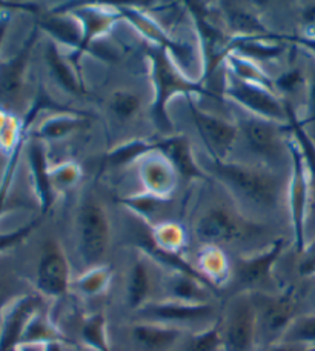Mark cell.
<instances>
[{
    "instance_id": "9c48e42d",
    "label": "cell",
    "mask_w": 315,
    "mask_h": 351,
    "mask_svg": "<svg viewBox=\"0 0 315 351\" xmlns=\"http://www.w3.org/2000/svg\"><path fill=\"white\" fill-rule=\"evenodd\" d=\"M286 148L289 159H291V178L288 185V202L289 215H291V223L294 231V245L300 254L306 247V222L307 210H310V200L312 197L310 176L306 171V165L301 156L297 143L289 133L286 139Z\"/></svg>"
},
{
    "instance_id": "db71d44e",
    "label": "cell",
    "mask_w": 315,
    "mask_h": 351,
    "mask_svg": "<svg viewBox=\"0 0 315 351\" xmlns=\"http://www.w3.org/2000/svg\"><path fill=\"white\" fill-rule=\"evenodd\" d=\"M5 305H6V304H3V302H2V298H0V315H2V310H3Z\"/></svg>"
},
{
    "instance_id": "603a6c76",
    "label": "cell",
    "mask_w": 315,
    "mask_h": 351,
    "mask_svg": "<svg viewBox=\"0 0 315 351\" xmlns=\"http://www.w3.org/2000/svg\"><path fill=\"white\" fill-rule=\"evenodd\" d=\"M37 25L42 31L48 33L54 43L71 48V60L75 59L81 45V25L77 17L69 11H55L48 17L42 19Z\"/></svg>"
},
{
    "instance_id": "f1b7e54d",
    "label": "cell",
    "mask_w": 315,
    "mask_h": 351,
    "mask_svg": "<svg viewBox=\"0 0 315 351\" xmlns=\"http://www.w3.org/2000/svg\"><path fill=\"white\" fill-rule=\"evenodd\" d=\"M151 288H153V282H151L148 258L140 253L137 256V259L132 262L128 276L126 298H128L129 308L138 311L149 304Z\"/></svg>"
},
{
    "instance_id": "277c9868",
    "label": "cell",
    "mask_w": 315,
    "mask_h": 351,
    "mask_svg": "<svg viewBox=\"0 0 315 351\" xmlns=\"http://www.w3.org/2000/svg\"><path fill=\"white\" fill-rule=\"evenodd\" d=\"M252 293V291H251ZM257 310L258 342L264 347L280 342L297 315V293L289 287L280 293H252Z\"/></svg>"
},
{
    "instance_id": "e0dca14e",
    "label": "cell",
    "mask_w": 315,
    "mask_h": 351,
    "mask_svg": "<svg viewBox=\"0 0 315 351\" xmlns=\"http://www.w3.org/2000/svg\"><path fill=\"white\" fill-rule=\"evenodd\" d=\"M40 310L42 300L34 294L18 296L3 306L0 315V351L18 350L29 319Z\"/></svg>"
},
{
    "instance_id": "d590c367",
    "label": "cell",
    "mask_w": 315,
    "mask_h": 351,
    "mask_svg": "<svg viewBox=\"0 0 315 351\" xmlns=\"http://www.w3.org/2000/svg\"><path fill=\"white\" fill-rule=\"evenodd\" d=\"M149 239L155 247L169 253L181 254L186 248V233L181 225L175 222L155 223L149 230Z\"/></svg>"
},
{
    "instance_id": "e575fe53",
    "label": "cell",
    "mask_w": 315,
    "mask_h": 351,
    "mask_svg": "<svg viewBox=\"0 0 315 351\" xmlns=\"http://www.w3.org/2000/svg\"><path fill=\"white\" fill-rule=\"evenodd\" d=\"M27 128L14 112L0 110V152L11 158L22 149L27 137Z\"/></svg>"
},
{
    "instance_id": "8d00e7d4",
    "label": "cell",
    "mask_w": 315,
    "mask_h": 351,
    "mask_svg": "<svg viewBox=\"0 0 315 351\" xmlns=\"http://www.w3.org/2000/svg\"><path fill=\"white\" fill-rule=\"evenodd\" d=\"M168 202L169 199L155 196V194L148 191L118 199V204L123 205L128 211L134 213L140 221L149 223L151 227H153V223H151L153 219L159 215V211L165 208Z\"/></svg>"
},
{
    "instance_id": "3957f363",
    "label": "cell",
    "mask_w": 315,
    "mask_h": 351,
    "mask_svg": "<svg viewBox=\"0 0 315 351\" xmlns=\"http://www.w3.org/2000/svg\"><path fill=\"white\" fill-rule=\"evenodd\" d=\"M262 225L226 205H212L194 225V233L203 245H225L257 236Z\"/></svg>"
},
{
    "instance_id": "4fadbf2b",
    "label": "cell",
    "mask_w": 315,
    "mask_h": 351,
    "mask_svg": "<svg viewBox=\"0 0 315 351\" xmlns=\"http://www.w3.org/2000/svg\"><path fill=\"white\" fill-rule=\"evenodd\" d=\"M117 10L121 11L123 21L128 22L132 28H136L137 33H140L149 42V45L165 49L171 54V58L179 66L180 62H184L185 68L191 65V47L173 39L168 31L162 27L160 22H157L155 19L143 12V10H138L136 5H117Z\"/></svg>"
},
{
    "instance_id": "52a82bcc",
    "label": "cell",
    "mask_w": 315,
    "mask_h": 351,
    "mask_svg": "<svg viewBox=\"0 0 315 351\" xmlns=\"http://www.w3.org/2000/svg\"><path fill=\"white\" fill-rule=\"evenodd\" d=\"M79 253L86 268L103 265L111 241V225L108 216L92 196H88L80 205L77 216Z\"/></svg>"
},
{
    "instance_id": "2e32d148",
    "label": "cell",
    "mask_w": 315,
    "mask_h": 351,
    "mask_svg": "<svg viewBox=\"0 0 315 351\" xmlns=\"http://www.w3.org/2000/svg\"><path fill=\"white\" fill-rule=\"evenodd\" d=\"M143 321L159 322L181 328L184 325L200 324L216 317V308L211 304H188L180 300L165 299L160 302H149L138 310ZM216 321V319H214Z\"/></svg>"
},
{
    "instance_id": "816d5d0a",
    "label": "cell",
    "mask_w": 315,
    "mask_h": 351,
    "mask_svg": "<svg viewBox=\"0 0 315 351\" xmlns=\"http://www.w3.org/2000/svg\"><path fill=\"white\" fill-rule=\"evenodd\" d=\"M63 343L59 342H53V343H47V346H42V351H62Z\"/></svg>"
},
{
    "instance_id": "836d02e7",
    "label": "cell",
    "mask_w": 315,
    "mask_h": 351,
    "mask_svg": "<svg viewBox=\"0 0 315 351\" xmlns=\"http://www.w3.org/2000/svg\"><path fill=\"white\" fill-rule=\"evenodd\" d=\"M225 71H228L237 79L244 80V82L266 86L269 90L275 91L274 79H270L269 74L264 73L262 70V66L255 64L254 60H249L247 58H243V56L229 53L228 58L225 59Z\"/></svg>"
},
{
    "instance_id": "44dd1931",
    "label": "cell",
    "mask_w": 315,
    "mask_h": 351,
    "mask_svg": "<svg viewBox=\"0 0 315 351\" xmlns=\"http://www.w3.org/2000/svg\"><path fill=\"white\" fill-rule=\"evenodd\" d=\"M28 165L31 173V182H33L34 194L39 200L42 215L51 210V206L58 197V191L54 190L51 182V167L48 164L47 148L43 142L34 139L28 143Z\"/></svg>"
},
{
    "instance_id": "ba28073f",
    "label": "cell",
    "mask_w": 315,
    "mask_h": 351,
    "mask_svg": "<svg viewBox=\"0 0 315 351\" xmlns=\"http://www.w3.org/2000/svg\"><path fill=\"white\" fill-rule=\"evenodd\" d=\"M223 94L251 116L288 125L286 100L266 86L244 82L228 71L223 74Z\"/></svg>"
},
{
    "instance_id": "8992f818",
    "label": "cell",
    "mask_w": 315,
    "mask_h": 351,
    "mask_svg": "<svg viewBox=\"0 0 315 351\" xmlns=\"http://www.w3.org/2000/svg\"><path fill=\"white\" fill-rule=\"evenodd\" d=\"M222 325V351H257V310L251 291L237 293L229 300Z\"/></svg>"
},
{
    "instance_id": "f907efd6",
    "label": "cell",
    "mask_w": 315,
    "mask_h": 351,
    "mask_svg": "<svg viewBox=\"0 0 315 351\" xmlns=\"http://www.w3.org/2000/svg\"><path fill=\"white\" fill-rule=\"evenodd\" d=\"M10 27V12L8 11H0V47L6 36V29Z\"/></svg>"
},
{
    "instance_id": "484cf974",
    "label": "cell",
    "mask_w": 315,
    "mask_h": 351,
    "mask_svg": "<svg viewBox=\"0 0 315 351\" xmlns=\"http://www.w3.org/2000/svg\"><path fill=\"white\" fill-rule=\"evenodd\" d=\"M45 62L51 76L63 90L71 94L85 93V86L77 74V66L60 53L59 45L53 40H49L45 48Z\"/></svg>"
},
{
    "instance_id": "5b68a950",
    "label": "cell",
    "mask_w": 315,
    "mask_h": 351,
    "mask_svg": "<svg viewBox=\"0 0 315 351\" xmlns=\"http://www.w3.org/2000/svg\"><path fill=\"white\" fill-rule=\"evenodd\" d=\"M188 12L191 14L195 31L199 34L201 47V59H203V68H201L200 80L206 84L220 65H225V59L229 54V43L232 37L228 31L218 25L216 17H212L211 6L212 3L203 2H185Z\"/></svg>"
},
{
    "instance_id": "c3c4849f",
    "label": "cell",
    "mask_w": 315,
    "mask_h": 351,
    "mask_svg": "<svg viewBox=\"0 0 315 351\" xmlns=\"http://www.w3.org/2000/svg\"><path fill=\"white\" fill-rule=\"evenodd\" d=\"M283 42L292 43L295 47L303 48L305 51L311 53L315 58V34H295V36H288V34H280Z\"/></svg>"
},
{
    "instance_id": "8fae6325",
    "label": "cell",
    "mask_w": 315,
    "mask_h": 351,
    "mask_svg": "<svg viewBox=\"0 0 315 351\" xmlns=\"http://www.w3.org/2000/svg\"><path fill=\"white\" fill-rule=\"evenodd\" d=\"M188 108L194 121V127L197 128L200 139L210 152L211 159L228 160L232 147L238 137V127L236 123L218 117L211 112H206L195 104L192 96L186 97Z\"/></svg>"
},
{
    "instance_id": "60d3db41",
    "label": "cell",
    "mask_w": 315,
    "mask_h": 351,
    "mask_svg": "<svg viewBox=\"0 0 315 351\" xmlns=\"http://www.w3.org/2000/svg\"><path fill=\"white\" fill-rule=\"evenodd\" d=\"M110 108L118 121H129L140 111L142 99L129 90H116L110 97Z\"/></svg>"
},
{
    "instance_id": "d6986e66",
    "label": "cell",
    "mask_w": 315,
    "mask_h": 351,
    "mask_svg": "<svg viewBox=\"0 0 315 351\" xmlns=\"http://www.w3.org/2000/svg\"><path fill=\"white\" fill-rule=\"evenodd\" d=\"M218 14L222 16L225 22V29L228 31L231 37H269L275 39L277 36L270 31L266 25L262 22L260 16L257 11L249 8L248 5L237 3V2H220Z\"/></svg>"
},
{
    "instance_id": "7dc6e473",
    "label": "cell",
    "mask_w": 315,
    "mask_h": 351,
    "mask_svg": "<svg viewBox=\"0 0 315 351\" xmlns=\"http://www.w3.org/2000/svg\"><path fill=\"white\" fill-rule=\"evenodd\" d=\"M307 86V102H306V117L301 119V122L306 125H315V65L306 80Z\"/></svg>"
},
{
    "instance_id": "7402d4cb",
    "label": "cell",
    "mask_w": 315,
    "mask_h": 351,
    "mask_svg": "<svg viewBox=\"0 0 315 351\" xmlns=\"http://www.w3.org/2000/svg\"><path fill=\"white\" fill-rule=\"evenodd\" d=\"M160 153L171 162L174 170L179 174V178H184L186 180L207 178L203 170L199 167L197 162H195L191 143H189L186 136H163Z\"/></svg>"
},
{
    "instance_id": "4dcf8cb0",
    "label": "cell",
    "mask_w": 315,
    "mask_h": 351,
    "mask_svg": "<svg viewBox=\"0 0 315 351\" xmlns=\"http://www.w3.org/2000/svg\"><path fill=\"white\" fill-rule=\"evenodd\" d=\"M285 100H286V108H288L289 133H291L292 139L295 141V143H297L301 156H303L306 171H307V176H310V182H311L312 196L315 199V142L310 136V133L306 131L305 123L301 122V119L297 116V112L294 111L291 100L289 99H285Z\"/></svg>"
},
{
    "instance_id": "ee69618b",
    "label": "cell",
    "mask_w": 315,
    "mask_h": 351,
    "mask_svg": "<svg viewBox=\"0 0 315 351\" xmlns=\"http://www.w3.org/2000/svg\"><path fill=\"white\" fill-rule=\"evenodd\" d=\"M40 219H36V221H31L29 223H25L23 227H18L17 230L6 231V233H0V253L8 252V250L21 245L31 236V233L39 227Z\"/></svg>"
},
{
    "instance_id": "7c38bea8",
    "label": "cell",
    "mask_w": 315,
    "mask_h": 351,
    "mask_svg": "<svg viewBox=\"0 0 315 351\" xmlns=\"http://www.w3.org/2000/svg\"><path fill=\"white\" fill-rule=\"evenodd\" d=\"M39 25L31 29L29 36L22 48L6 60H0V110L10 111L16 108L22 97L25 82H27V70L31 53L39 37Z\"/></svg>"
},
{
    "instance_id": "83f0119b",
    "label": "cell",
    "mask_w": 315,
    "mask_h": 351,
    "mask_svg": "<svg viewBox=\"0 0 315 351\" xmlns=\"http://www.w3.org/2000/svg\"><path fill=\"white\" fill-rule=\"evenodd\" d=\"M197 269L216 288L226 285L231 279V263L223 250L216 245H205L197 256Z\"/></svg>"
},
{
    "instance_id": "30bf717a",
    "label": "cell",
    "mask_w": 315,
    "mask_h": 351,
    "mask_svg": "<svg viewBox=\"0 0 315 351\" xmlns=\"http://www.w3.org/2000/svg\"><path fill=\"white\" fill-rule=\"evenodd\" d=\"M71 287V268L62 243L48 239L43 243L36 273V288L49 299L65 298Z\"/></svg>"
},
{
    "instance_id": "f6af8a7d",
    "label": "cell",
    "mask_w": 315,
    "mask_h": 351,
    "mask_svg": "<svg viewBox=\"0 0 315 351\" xmlns=\"http://www.w3.org/2000/svg\"><path fill=\"white\" fill-rule=\"evenodd\" d=\"M306 80L300 70H289L285 74H281L279 79L274 80V86L277 94H291L299 90L301 85L306 84Z\"/></svg>"
},
{
    "instance_id": "ac0fdd59",
    "label": "cell",
    "mask_w": 315,
    "mask_h": 351,
    "mask_svg": "<svg viewBox=\"0 0 315 351\" xmlns=\"http://www.w3.org/2000/svg\"><path fill=\"white\" fill-rule=\"evenodd\" d=\"M283 127L285 125L251 116L248 112L242 121V130L244 133L248 148L254 154L266 159H275L280 148H286V141H281V131H285Z\"/></svg>"
},
{
    "instance_id": "f35d334b",
    "label": "cell",
    "mask_w": 315,
    "mask_h": 351,
    "mask_svg": "<svg viewBox=\"0 0 315 351\" xmlns=\"http://www.w3.org/2000/svg\"><path fill=\"white\" fill-rule=\"evenodd\" d=\"M81 341L92 351H112L108 341V328L103 313H92L86 316L81 324Z\"/></svg>"
},
{
    "instance_id": "bcb514c9",
    "label": "cell",
    "mask_w": 315,
    "mask_h": 351,
    "mask_svg": "<svg viewBox=\"0 0 315 351\" xmlns=\"http://www.w3.org/2000/svg\"><path fill=\"white\" fill-rule=\"evenodd\" d=\"M299 256V274L301 278H315V239L307 242Z\"/></svg>"
},
{
    "instance_id": "7a4b0ae2",
    "label": "cell",
    "mask_w": 315,
    "mask_h": 351,
    "mask_svg": "<svg viewBox=\"0 0 315 351\" xmlns=\"http://www.w3.org/2000/svg\"><path fill=\"white\" fill-rule=\"evenodd\" d=\"M212 173L244 204L260 210L275 208L279 200V180L274 173L238 162L211 159Z\"/></svg>"
},
{
    "instance_id": "d4e9b609",
    "label": "cell",
    "mask_w": 315,
    "mask_h": 351,
    "mask_svg": "<svg viewBox=\"0 0 315 351\" xmlns=\"http://www.w3.org/2000/svg\"><path fill=\"white\" fill-rule=\"evenodd\" d=\"M166 299L188 304H210L211 293L216 291L206 282L184 273H168L165 279Z\"/></svg>"
},
{
    "instance_id": "11a10c76",
    "label": "cell",
    "mask_w": 315,
    "mask_h": 351,
    "mask_svg": "<svg viewBox=\"0 0 315 351\" xmlns=\"http://www.w3.org/2000/svg\"><path fill=\"white\" fill-rule=\"evenodd\" d=\"M306 351H315V348H311V350H306Z\"/></svg>"
},
{
    "instance_id": "cb8c5ba5",
    "label": "cell",
    "mask_w": 315,
    "mask_h": 351,
    "mask_svg": "<svg viewBox=\"0 0 315 351\" xmlns=\"http://www.w3.org/2000/svg\"><path fill=\"white\" fill-rule=\"evenodd\" d=\"M185 336V330L159 322H138L132 327V337L144 351H169Z\"/></svg>"
},
{
    "instance_id": "f5cc1de1",
    "label": "cell",
    "mask_w": 315,
    "mask_h": 351,
    "mask_svg": "<svg viewBox=\"0 0 315 351\" xmlns=\"http://www.w3.org/2000/svg\"><path fill=\"white\" fill-rule=\"evenodd\" d=\"M17 351H42V346H28V343H25V346L18 347Z\"/></svg>"
},
{
    "instance_id": "d6a6232c",
    "label": "cell",
    "mask_w": 315,
    "mask_h": 351,
    "mask_svg": "<svg viewBox=\"0 0 315 351\" xmlns=\"http://www.w3.org/2000/svg\"><path fill=\"white\" fill-rule=\"evenodd\" d=\"M53 342L68 343L69 341L47 313L42 310L37 311L25 328L22 346L25 343H28V346H47V343Z\"/></svg>"
},
{
    "instance_id": "ffe728a7",
    "label": "cell",
    "mask_w": 315,
    "mask_h": 351,
    "mask_svg": "<svg viewBox=\"0 0 315 351\" xmlns=\"http://www.w3.org/2000/svg\"><path fill=\"white\" fill-rule=\"evenodd\" d=\"M138 174H140L144 191L171 199V194L177 186L179 174L174 170L171 162L160 152L149 153L138 162Z\"/></svg>"
},
{
    "instance_id": "ab89813d",
    "label": "cell",
    "mask_w": 315,
    "mask_h": 351,
    "mask_svg": "<svg viewBox=\"0 0 315 351\" xmlns=\"http://www.w3.org/2000/svg\"><path fill=\"white\" fill-rule=\"evenodd\" d=\"M280 342L307 350L315 348V315H301L295 317Z\"/></svg>"
},
{
    "instance_id": "f546056e",
    "label": "cell",
    "mask_w": 315,
    "mask_h": 351,
    "mask_svg": "<svg viewBox=\"0 0 315 351\" xmlns=\"http://www.w3.org/2000/svg\"><path fill=\"white\" fill-rule=\"evenodd\" d=\"M86 117L75 114L71 111L58 112V114L49 116L43 121L39 127L34 130L33 137L39 141H62L66 139L75 131L81 130L86 125Z\"/></svg>"
},
{
    "instance_id": "1f68e13d",
    "label": "cell",
    "mask_w": 315,
    "mask_h": 351,
    "mask_svg": "<svg viewBox=\"0 0 315 351\" xmlns=\"http://www.w3.org/2000/svg\"><path fill=\"white\" fill-rule=\"evenodd\" d=\"M162 148V137L159 141H144V139H134L123 142L111 149V152L105 156V165L111 168H121L134 164V162H140L144 156L160 152Z\"/></svg>"
},
{
    "instance_id": "5bb4252c",
    "label": "cell",
    "mask_w": 315,
    "mask_h": 351,
    "mask_svg": "<svg viewBox=\"0 0 315 351\" xmlns=\"http://www.w3.org/2000/svg\"><path fill=\"white\" fill-rule=\"evenodd\" d=\"M286 248V241L275 239L260 253L240 258L236 262L234 274L243 291L264 293L274 282V265Z\"/></svg>"
},
{
    "instance_id": "7bdbcfd3",
    "label": "cell",
    "mask_w": 315,
    "mask_h": 351,
    "mask_svg": "<svg viewBox=\"0 0 315 351\" xmlns=\"http://www.w3.org/2000/svg\"><path fill=\"white\" fill-rule=\"evenodd\" d=\"M188 351H222V325L220 319L210 327L195 333L189 342Z\"/></svg>"
},
{
    "instance_id": "6da1fadb",
    "label": "cell",
    "mask_w": 315,
    "mask_h": 351,
    "mask_svg": "<svg viewBox=\"0 0 315 351\" xmlns=\"http://www.w3.org/2000/svg\"><path fill=\"white\" fill-rule=\"evenodd\" d=\"M147 56L151 65V80H153L154 99L151 104V116L155 127L163 136H171L173 123L166 111L169 99L177 94H185L186 97L199 94V96H211V91L201 80H192L186 73L175 64L171 54L165 49L153 45L147 47Z\"/></svg>"
},
{
    "instance_id": "74e56055",
    "label": "cell",
    "mask_w": 315,
    "mask_h": 351,
    "mask_svg": "<svg viewBox=\"0 0 315 351\" xmlns=\"http://www.w3.org/2000/svg\"><path fill=\"white\" fill-rule=\"evenodd\" d=\"M112 280V267L99 265L86 268V271L74 280V287L85 298H96L108 290Z\"/></svg>"
},
{
    "instance_id": "b9f144b4",
    "label": "cell",
    "mask_w": 315,
    "mask_h": 351,
    "mask_svg": "<svg viewBox=\"0 0 315 351\" xmlns=\"http://www.w3.org/2000/svg\"><path fill=\"white\" fill-rule=\"evenodd\" d=\"M81 179V168L77 162L66 160L62 164L51 167V182L54 190L58 191H66L69 188L75 186Z\"/></svg>"
},
{
    "instance_id": "681fc988",
    "label": "cell",
    "mask_w": 315,
    "mask_h": 351,
    "mask_svg": "<svg viewBox=\"0 0 315 351\" xmlns=\"http://www.w3.org/2000/svg\"><path fill=\"white\" fill-rule=\"evenodd\" d=\"M300 19L305 27V34H315V0L300 3Z\"/></svg>"
},
{
    "instance_id": "4316f807",
    "label": "cell",
    "mask_w": 315,
    "mask_h": 351,
    "mask_svg": "<svg viewBox=\"0 0 315 351\" xmlns=\"http://www.w3.org/2000/svg\"><path fill=\"white\" fill-rule=\"evenodd\" d=\"M283 43L285 42L281 40L280 34L275 39H269V37H242V39L232 37L229 43V53L243 56V58L258 64V62L279 59L285 51Z\"/></svg>"
},
{
    "instance_id": "9a60e30c",
    "label": "cell",
    "mask_w": 315,
    "mask_h": 351,
    "mask_svg": "<svg viewBox=\"0 0 315 351\" xmlns=\"http://www.w3.org/2000/svg\"><path fill=\"white\" fill-rule=\"evenodd\" d=\"M66 11L77 17V21L81 25V45L79 54L73 60L75 66H77V62L81 54L91 51V47L96 42V39L108 34L118 22L123 21L121 11L114 5L79 3L73 10Z\"/></svg>"
}]
</instances>
